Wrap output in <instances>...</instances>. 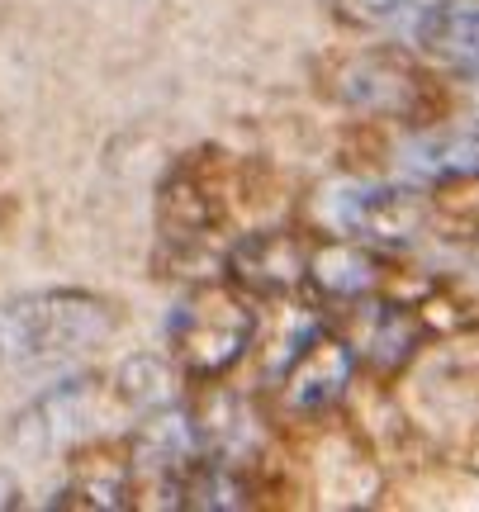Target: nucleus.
Instances as JSON below:
<instances>
[{"label": "nucleus", "instance_id": "1", "mask_svg": "<svg viewBox=\"0 0 479 512\" xmlns=\"http://www.w3.org/2000/svg\"><path fill=\"white\" fill-rule=\"evenodd\" d=\"M119 328L114 304L86 290H43L19 294L0 304V370L24 375V370L72 366L76 356L110 342Z\"/></svg>", "mask_w": 479, "mask_h": 512}, {"label": "nucleus", "instance_id": "2", "mask_svg": "<svg viewBox=\"0 0 479 512\" xmlns=\"http://www.w3.org/2000/svg\"><path fill=\"white\" fill-rule=\"evenodd\" d=\"M171 347L185 375L219 380L228 366H238L242 351L257 337V313L242 304L228 285H195L171 313Z\"/></svg>", "mask_w": 479, "mask_h": 512}, {"label": "nucleus", "instance_id": "3", "mask_svg": "<svg viewBox=\"0 0 479 512\" xmlns=\"http://www.w3.org/2000/svg\"><path fill=\"white\" fill-rule=\"evenodd\" d=\"M332 223L361 242H380V247H404L423 233L427 200L408 185H347L332 200Z\"/></svg>", "mask_w": 479, "mask_h": 512}, {"label": "nucleus", "instance_id": "4", "mask_svg": "<svg viewBox=\"0 0 479 512\" xmlns=\"http://www.w3.org/2000/svg\"><path fill=\"white\" fill-rule=\"evenodd\" d=\"M91 427H95V380L81 375V380H62L48 394H38V403H29L19 413L10 441L24 456H53V451H67Z\"/></svg>", "mask_w": 479, "mask_h": 512}, {"label": "nucleus", "instance_id": "5", "mask_svg": "<svg viewBox=\"0 0 479 512\" xmlns=\"http://www.w3.org/2000/svg\"><path fill=\"white\" fill-rule=\"evenodd\" d=\"M228 271L252 294H290L309 280V242L290 228H261L228 247Z\"/></svg>", "mask_w": 479, "mask_h": 512}, {"label": "nucleus", "instance_id": "6", "mask_svg": "<svg viewBox=\"0 0 479 512\" xmlns=\"http://www.w3.org/2000/svg\"><path fill=\"white\" fill-rule=\"evenodd\" d=\"M351 375H356V347L347 337L314 332L285 370V403L295 413H318L347 394Z\"/></svg>", "mask_w": 479, "mask_h": 512}, {"label": "nucleus", "instance_id": "7", "mask_svg": "<svg viewBox=\"0 0 479 512\" xmlns=\"http://www.w3.org/2000/svg\"><path fill=\"white\" fill-rule=\"evenodd\" d=\"M337 95L361 105V110H380V114H404L413 100H418V72L404 67L399 57L389 53H370V57H356L342 67L337 76Z\"/></svg>", "mask_w": 479, "mask_h": 512}, {"label": "nucleus", "instance_id": "8", "mask_svg": "<svg viewBox=\"0 0 479 512\" xmlns=\"http://www.w3.org/2000/svg\"><path fill=\"white\" fill-rule=\"evenodd\" d=\"M408 34L418 48L451 67H479V0H437L423 5Z\"/></svg>", "mask_w": 479, "mask_h": 512}, {"label": "nucleus", "instance_id": "9", "mask_svg": "<svg viewBox=\"0 0 479 512\" xmlns=\"http://www.w3.org/2000/svg\"><path fill=\"white\" fill-rule=\"evenodd\" d=\"M195 418L176 408V403H166V408H152L148 422L133 432V470H152V475H176L195 460Z\"/></svg>", "mask_w": 479, "mask_h": 512}, {"label": "nucleus", "instance_id": "10", "mask_svg": "<svg viewBox=\"0 0 479 512\" xmlns=\"http://www.w3.org/2000/svg\"><path fill=\"white\" fill-rule=\"evenodd\" d=\"M309 285H318L332 299H361L380 285V266L351 242H318L309 247Z\"/></svg>", "mask_w": 479, "mask_h": 512}, {"label": "nucleus", "instance_id": "11", "mask_svg": "<svg viewBox=\"0 0 479 512\" xmlns=\"http://www.w3.org/2000/svg\"><path fill=\"white\" fill-rule=\"evenodd\" d=\"M176 503L181 508H204V512H223V508H247L252 489L238 470H228V460H190L176 479Z\"/></svg>", "mask_w": 479, "mask_h": 512}, {"label": "nucleus", "instance_id": "12", "mask_svg": "<svg viewBox=\"0 0 479 512\" xmlns=\"http://www.w3.org/2000/svg\"><path fill=\"white\" fill-rule=\"evenodd\" d=\"M114 389H119V399L129 403V408L152 413V408L176 403V370L166 366L162 356L138 351V356H129L124 366L114 370Z\"/></svg>", "mask_w": 479, "mask_h": 512}, {"label": "nucleus", "instance_id": "13", "mask_svg": "<svg viewBox=\"0 0 479 512\" xmlns=\"http://www.w3.org/2000/svg\"><path fill=\"white\" fill-rule=\"evenodd\" d=\"M413 342H418L413 318L404 309H394V304H380L375 318H370V361L380 370H394L399 361H408Z\"/></svg>", "mask_w": 479, "mask_h": 512}, {"label": "nucleus", "instance_id": "14", "mask_svg": "<svg viewBox=\"0 0 479 512\" xmlns=\"http://www.w3.org/2000/svg\"><path fill=\"white\" fill-rule=\"evenodd\" d=\"M332 5L356 29H399V24L413 29V19L423 15V0H332Z\"/></svg>", "mask_w": 479, "mask_h": 512}, {"label": "nucleus", "instance_id": "15", "mask_svg": "<svg viewBox=\"0 0 479 512\" xmlns=\"http://www.w3.org/2000/svg\"><path fill=\"white\" fill-rule=\"evenodd\" d=\"M475 176H479V128H475Z\"/></svg>", "mask_w": 479, "mask_h": 512}, {"label": "nucleus", "instance_id": "16", "mask_svg": "<svg viewBox=\"0 0 479 512\" xmlns=\"http://www.w3.org/2000/svg\"><path fill=\"white\" fill-rule=\"evenodd\" d=\"M475 95H479V81H475Z\"/></svg>", "mask_w": 479, "mask_h": 512}]
</instances>
